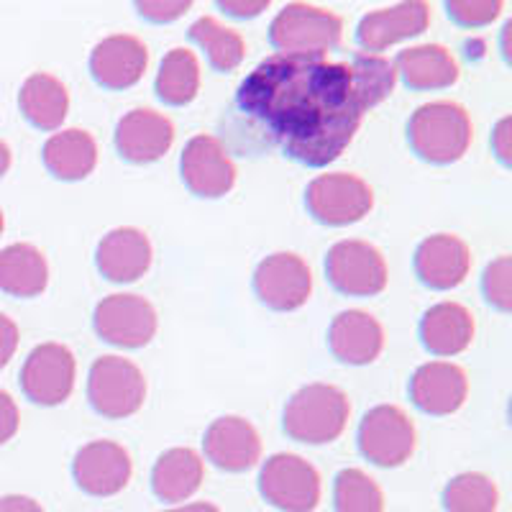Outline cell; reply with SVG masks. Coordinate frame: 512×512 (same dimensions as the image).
Returning <instances> with one entry per match:
<instances>
[{
    "mask_svg": "<svg viewBox=\"0 0 512 512\" xmlns=\"http://www.w3.org/2000/svg\"><path fill=\"white\" fill-rule=\"evenodd\" d=\"M77 379V361L70 346L49 341L39 344L21 367V390L34 405L57 408L70 400Z\"/></svg>",
    "mask_w": 512,
    "mask_h": 512,
    "instance_id": "8fae6325",
    "label": "cell"
},
{
    "mask_svg": "<svg viewBox=\"0 0 512 512\" xmlns=\"http://www.w3.org/2000/svg\"><path fill=\"white\" fill-rule=\"evenodd\" d=\"M88 400L98 415L123 420L139 413L146 400V377L126 356H100L88 374Z\"/></svg>",
    "mask_w": 512,
    "mask_h": 512,
    "instance_id": "5b68a950",
    "label": "cell"
},
{
    "mask_svg": "<svg viewBox=\"0 0 512 512\" xmlns=\"http://www.w3.org/2000/svg\"><path fill=\"white\" fill-rule=\"evenodd\" d=\"M259 492L282 512H313L320 505L323 484L308 459L297 454H274L262 464Z\"/></svg>",
    "mask_w": 512,
    "mask_h": 512,
    "instance_id": "ba28073f",
    "label": "cell"
},
{
    "mask_svg": "<svg viewBox=\"0 0 512 512\" xmlns=\"http://www.w3.org/2000/svg\"><path fill=\"white\" fill-rule=\"evenodd\" d=\"M326 277L346 297H377L390 282L384 254L369 241H338L326 254Z\"/></svg>",
    "mask_w": 512,
    "mask_h": 512,
    "instance_id": "52a82bcc",
    "label": "cell"
},
{
    "mask_svg": "<svg viewBox=\"0 0 512 512\" xmlns=\"http://www.w3.org/2000/svg\"><path fill=\"white\" fill-rule=\"evenodd\" d=\"M180 172L187 190L208 200L228 195L239 177L228 149L213 134H198L187 141L180 157Z\"/></svg>",
    "mask_w": 512,
    "mask_h": 512,
    "instance_id": "4fadbf2b",
    "label": "cell"
},
{
    "mask_svg": "<svg viewBox=\"0 0 512 512\" xmlns=\"http://www.w3.org/2000/svg\"><path fill=\"white\" fill-rule=\"evenodd\" d=\"M328 349L341 364H372L384 351L382 323L367 310H344L328 326Z\"/></svg>",
    "mask_w": 512,
    "mask_h": 512,
    "instance_id": "7402d4cb",
    "label": "cell"
},
{
    "mask_svg": "<svg viewBox=\"0 0 512 512\" xmlns=\"http://www.w3.org/2000/svg\"><path fill=\"white\" fill-rule=\"evenodd\" d=\"M497 505H500V489L482 472L459 474L443 489L446 512H497Z\"/></svg>",
    "mask_w": 512,
    "mask_h": 512,
    "instance_id": "1f68e13d",
    "label": "cell"
},
{
    "mask_svg": "<svg viewBox=\"0 0 512 512\" xmlns=\"http://www.w3.org/2000/svg\"><path fill=\"white\" fill-rule=\"evenodd\" d=\"M154 93L164 105L185 108L200 93V62L187 47H175L164 54L159 64Z\"/></svg>",
    "mask_w": 512,
    "mask_h": 512,
    "instance_id": "f1b7e54d",
    "label": "cell"
},
{
    "mask_svg": "<svg viewBox=\"0 0 512 512\" xmlns=\"http://www.w3.org/2000/svg\"><path fill=\"white\" fill-rule=\"evenodd\" d=\"M49 285V262L34 244H11L0 251V292L11 297L41 295Z\"/></svg>",
    "mask_w": 512,
    "mask_h": 512,
    "instance_id": "83f0119b",
    "label": "cell"
},
{
    "mask_svg": "<svg viewBox=\"0 0 512 512\" xmlns=\"http://www.w3.org/2000/svg\"><path fill=\"white\" fill-rule=\"evenodd\" d=\"M349 72L351 85H354V93L359 98L364 113L395 93V62L382 57V54H356L349 62Z\"/></svg>",
    "mask_w": 512,
    "mask_h": 512,
    "instance_id": "4dcf8cb0",
    "label": "cell"
},
{
    "mask_svg": "<svg viewBox=\"0 0 512 512\" xmlns=\"http://www.w3.org/2000/svg\"><path fill=\"white\" fill-rule=\"evenodd\" d=\"M510 31H512V21H507L505 29H502V54H505V59H510V49H507V39H510Z\"/></svg>",
    "mask_w": 512,
    "mask_h": 512,
    "instance_id": "ee69618b",
    "label": "cell"
},
{
    "mask_svg": "<svg viewBox=\"0 0 512 512\" xmlns=\"http://www.w3.org/2000/svg\"><path fill=\"white\" fill-rule=\"evenodd\" d=\"M254 292L269 310L292 313L313 295V272L295 251H274L256 267Z\"/></svg>",
    "mask_w": 512,
    "mask_h": 512,
    "instance_id": "7c38bea8",
    "label": "cell"
},
{
    "mask_svg": "<svg viewBox=\"0 0 512 512\" xmlns=\"http://www.w3.org/2000/svg\"><path fill=\"white\" fill-rule=\"evenodd\" d=\"M484 300L500 313L512 310V259L507 254L489 262L482 277Z\"/></svg>",
    "mask_w": 512,
    "mask_h": 512,
    "instance_id": "836d02e7",
    "label": "cell"
},
{
    "mask_svg": "<svg viewBox=\"0 0 512 512\" xmlns=\"http://www.w3.org/2000/svg\"><path fill=\"white\" fill-rule=\"evenodd\" d=\"M192 8L190 0H139L136 11L152 24H172Z\"/></svg>",
    "mask_w": 512,
    "mask_h": 512,
    "instance_id": "d590c367",
    "label": "cell"
},
{
    "mask_svg": "<svg viewBox=\"0 0 512 512\" xmlns=\"http://www.w3.org/2000/svg\"><path fill=\"white\" fill-rule=\"evenodd\" d=\"M11 162H13L11 146H8L6 141H0V177L6 175L8 169H11Z\"/></svg>",
    "mask_w": 512,
    "mask_h": 512,
    "instance_id": "7bdbcfd3",
    "label": "cell"
},
{
    "mask_svg": "<svg viewBox=\"0 0 512 512\" xmlns=\"http://www.w3.org/2000/svg\"><path fill=\"white\" fill-rule=\"evenodd\" d=\"M305 208L323 226H351L369 216V210L374 208V192L359 175L328 172L308 185Z\"/></svg>",
    "mask_w": 512,
    "mask_h": 512,
    "instance_id": "8992f818",
    "label": "cell"
},
{
    "mask_svg": "<svg viewBox=\"0 0 512 512\" xmlns=\"http://www.w3.org/2000/svg\"><path fill=\"white\" fill-rule=\"evenodd\" d=\"M492 152L500 159L502 167L512 164V118L505 116L492 128Z\"/></svg>",
    "mask_w": 512,
    "mask_h": 512,
    "instance_id": "74e56055",
    "label": "cell"
},
{
    "mask_svg": "<svg viewBox=\"0 0 512 512\" xmlns=\"http://www.w3.org/2000/svg\"><path fill=\"white\" fill-rule=\"evenodd\" d=\"M72 474L82 492L93 497H113L128 487L134 477V461L116 441H90L72 461Z\"/></svg>",
    "mask_w": 512,
    "mask_h": 512,
    "instance_id": "5bb4252c",
    "label": "cell"
},
{
    "mask_svg": "<svg viewBox=\"0 0 512 512\" xmlns=\"http://www.w3.org/2000/svg\"><path fill=\"white\" fill-rule=\"evenodd\" d=\"M361 456L382 469H395L410 461L418 446V431L410 415L397 405H377L359 423Z\"/></svg>",
    "mask_w": 512,
    "mask_h": 512,
    "instance_id": "30bf717a",
    "label": "cell"
},
{
    "mask_svg": "<svg viewBox=\"0 0 512 512\" xmlns=\"http://www.w3.org/2000/svg\"><path fill=\"white\" fill-rule=\"evenodd\" d=\"M21 428V413L18 405L6 390H0V446L11 441Z\"/></svg>",
    "mask_w": 512,
    "mask_h": 512,
    "instance_id": "8d00e7d4",
    "label": "cell"
},
{
    "mask_svg": "<svg viewBox=\"0 0 512 512\" xmlns=\"http://www.w3.org/2000/svg\"><path fill=\"white\" fill-rule=\"evenodd\" d=\"M175 144V123L154 108H134L118 121L116 149L131 164H154Z\"/></svg>",
    "mask_w": 512,
    "mask_h": 512,
    "instance_id": "44dd1931",
    "label": "cell"
},
{
    "mask_svg": "<svg viewBox=\"0 0 512 512\" xmlns=\"http://www.w3.org/2000/svg\"><path fill=\"white\" fill-rule=\"evenodd\" d=\"M333 507L336 512H384V492L367 472L349 466L336 474Z\"/></svg>",
    "mask_w": 512,
    "mask_h": 512,
    "instance_id": "d6a6232c",
    "label": "cell"
},
{
    "mask_svg": "<svg viewBox=\"0 0 512 512\" xmlns=\"http://www.w3.org/2000/svg\"><path fill=\"white\" fill-rule=\"evenodd\" d=\"M192 44L205 52V59L216 72L239 70L246 57V41L239 31L223 26L218 18L203 16L187 31Z\"/></svg>",
    "mask_w": 512,
    "mask_h": 512,
    "instance_id": "f546056e",
    "label": "cell"
},
{
    "mask_svg": "<svg viewBox=\"0 0 512 512\" xmlns=\"http://www.w3.org/2000/svg\"><path fill=\"white\" fill-rule=\"evenodd\" d=\"M431 6L423 0H408L390 8L367 13L359 21L356 41L364 54H382L384 49L395 47L400 41L413 39L431 26Z\"/></svg>",
    "mask_w": 512,
    "mask_h": 512,
    "instance_id": "e0dca14e",
    "label": "cell"
},
{
    "mask_svg": "<svg viewBox=\"0 0 512 512\" xmlns=\"http://www.w3.org/2000/svg\"><path fill=\"white\" fill-rule=\"evenodd\" d=\"M18 341H21L18 326L8 315L0 313V369L8 367V361L13 359V354L18 349Z\"/></svg>",
    "mask_w": 512,
    "mask_h": 512,
    "instance_id": "f35d334b",
    "label": "cell"
},
{
    "mask_svg": "<svg viewBox=\"0 0 512 512\" xmlns=\"http://www.w3.org/2000/svg\"><path fill=\"white\" fill-rule=\"evenodd\" d=\"M344 21L328 8L287 3L269 24V44L287 57H326L341 44Z\"/></svg>",
    "mask_w": 512,
    "mask_h": 512,
    "instance_id": "277c9868",
    "label": "cell"
},
{
    "mask_svg": "<svg viewBox=\"0 0 512 512\" xmlns=\"http://www.w3.org/2000/svg\"><path fill=\"white\" fill-rule=\"evenodd\" d=\"M162 512H221V510H218L213 502H187V505H175Z\"/></svg>",
    "mask_w": 512,
    "mask_h": 512,
    "instance_id": "b9f144b4",
    "label": "cell"
},
{
    "mask_svg": "<svg viewBox=\"0 0 512 512\" xmlns=\"http://www.w3.org/2000/svg\"><path fill=\"white\" fill-rule=\"evenodd\" d=\"M149 67V47L139 36L113 34L98 41L90 54V75L105 90H128L139 85Z\"/></svg>",
    "mask_w": 512,
    "mask_h": 512,
    "instance_id": "d6986e66",
    "label": "cell"
},
{
    "mask_svg": "<svg viewBox=\"0 0 512 512\" xmlns=\"http://www.w3.org/2000/svg\"><path fill=\"white\" fill-rule=\"evenodd\" d=\"M395 70L410 90H446L459 82V62L443 44H418L397 54Z\"/></svg>",
    "mask_w": 512,
    "mask_h": 512,
    "instance_id": "d4e9b609",
    "label": "cell"
},
{
    "mask_svg": "<svg viewBox=\"0 0 512 512\" xmlns=\"http://www.w3.org/2000/svg\"><path fill=\"white\" fill-rule=\"evenodd\" d=\"M236 103L305 167L336 162L364 118L349 64L320 57L272 54L246 75Z\"/></svg>",
    "mask_w": 512,
    "mask_h": 512,
    "instance_id": "6da1fadb",
    "label": "cell"
},
{
    "mask_svg": "<svg viewBox=\"0 0 512 512\" xmlns=\"http://www.w3.org/2000/svg\"><path fill=\"white\" fill-rule=\"evenodd\" d=\"M18 108L39 131H57L70 113V90L59 77L49 72H34L21 85Z\"/></svg>",
    "mask_w": 512,
    "mask_h": 512,
    "instance_id": "4316f807",
    "label": "cell"
},
{
    "mask_svg": "<svg viewBox=\"0 0 512 512\" xmlns=\"http://www.w3.org/2000/svg\"><path fill=\"white\" fill-rule=\"evenodd\" d=\"M203 451L205 459L223 472H249L262 459V436L241 415H223L208 425Z\"/></svg>",
    "mask_w": 512,
    "mask_h": 512,
    "instance_id": "9a60e30c",
    "label": "cell"
},
{
    "mask_svg": "<svg viewBox=\"0 0 512 512\" xmlns=\"http://www.w3.org/2000/svg\"><path fill=\"white\" fill-rule=\"evenodd\" d=\"M351 418V400L341 387L326 382L305 384L287 400L282 428L297 443L323 446L344 436Z\"/></svg>",
    "mask_w": 512,
    "mask_h": 512,
    "instance_id": "7a4b0ae2",
    "label": "cell"
},
{
    "mask_svg": "<svg viewBox=\"0 0 512 512\" xmlns=\"http://www.w3.org/2000/svg\"><path fill=\"white\" fill-rule=\"evenodd\" d=\"M93 326L105 344L118 349H144L157 336L159 315L144 295L113 292L95 308Z\"/></svg>",
    "mask_w": 512,
    "mask_h": 512,
    "instance_id": "9c48e42d",
    "label": "cell"
},
{
    "mask_svg": "<svg viewBox=\"0 0 512 512\" xmlns=\"http://www.w3.org/2000/svg\"><path fill=\"white\" fill-rule=\"evenodd\" d=\"M205 479L203 456L190 446H177L164 451L152 469V489L162 502L185 505Z\"/></svg>",
    "mask_w": 512,
    "mask_h": 512,
    "instance_id": "484cf974",
    "label": "cell"
},
{
    "mask_svg": "<svg viewBox=\"0 0 512 512\" xmlns=\"http://www.w3.org/2000/svg\"><path fill=\"white\" fill-rule=\"evenodd\" d=\"M408 141L423 162L454 164L464 159L474 141L472 116L454 100L425 103L410 116Z\"/></svg>",
    "mask_w": 512,
    "mask_h": 512,
    "instance_id": "3957f363",
    "label": "cell"
},
{
    "mask_svg": "<svg viewBox=\"0 0 512 512\" xmlns=\"http://www.w3.org/2000/svg\"><path fill=\"white\" fill-rule=\"evenodd\" d=\"M0 512H44V507L26 495L0 497Z\"/></svg>",
    "mask_w": 512,
    "mask_h": 512,
    "instance_id": "60d3db41",
    "label": "cell"
},
{
    "mask_svg": "<svg viewBox=\"0 0 512 512\" xmlns=\"http://www.w3.org/2000/svg\"><path fill=\"white\" fill-rule=\"evenodd\" d=\"M41 162L62 182H80L98 167V141L85 128H62L41 149Z\"/></svg>",
    "mask_w": 512,
    "mask_h": 512,
    "instance_id": "cb8c5ba5",
    "label": "cell"
},
{
    "mask_svg": "<svg viewBox=\"0 0 512 512\" xmlns=\"http://www.w3.org/2000/svg\"><path fill=\"white\" fill-rule=\"evenodd\" d=\"M477 323L466 305L443 300L428 308L420 320V341L433 356H459L474 341Z\"/></svg>",
    "mask_w": 512,
    "mask_h": 512,
    "instance_id": "603a6c76",
    "label": "cell"
},
{
    "mask_svg": "<svg viewBox=\"0 0 512 512\" xmlns=\"http://www.w3.org/2000/svg\"><path fill=\"white\" fill-rule=\"evenodd\" d=\"M154 262L152 239L141 228L121 226L113 228L100 239L95 249V264L98 272L108 282L128 285V282L141 280Z\"/></svg>",
    "mask_w": 512,
    "mask_h": 512,
    "instance_id": "ffe728a7",
    "label": "cell"
},
{
    "mask_svg": "<svg viewBox=\"0 0 512 512\" xmlns=\"http://www.w3.org/2000/svg\"><path fill=\"white\" fill-rule=\"evenodd\" d=\"M3 228H6V218H3V210H0V236H3Z\"/></svg>",
    "mask_w": 512,
    "mask_h": 512,
    "instance_id": "f6af8a7d",
    "label": "cell"
},
{
    "mask_svg": "<svg viewBox=\"0 0 512 512\" xmlns=\"http://www.w3.org/2000/svg\"><path fill=\"white\" fill-rule=\"evenodd\" d=\"M505 3L500 0H451L446 3L448 18L461 29H484L500 18Z\"/></svg>",
    "mask_w": 512,
    "mask_h": 512,
    "instance_id": "e575fe53",
    "label": "cell"
},
{
    "mask_svg": "<svg viewBox=\"0 0 512 512\" xmlns=\"http://www.w3.org/2000/svg\"><path fill=\"white\" fill-rule=\"evenodd\" d=\"M469 397V377L454 361H428L410 379V400L433 418H446L464 408Z\"/></svg>",
    "mask_w": 512,
    "mask_h": 512,
    "instance_id": "ac0fdd59",
    "label": "cell"
},
{
    "mask_svg": "<svg viewBox=\"0 0 512 512\" xmlns=\"http://www.w3.org/2000/svg\"><path fill=\"white\" fill-rule=\"evenodd\" d=\"M413 267L425 287L454 290L472 272V249L456 233H433L415 249Z\"/></svg>",
    "mask_w": 512,
    "mask_h": 512,
    "instance_id": "2e32d148",
    "label": "cell"
},
{
    "mask_svg": "<svg viewBox=\"0 0 512 512\" xmlns=\"http://www.w3.org/2000/svg\"><path fill=\"white\" fill-rule=\"evenodd\" d=\"M221 11H226L233 18H254L269 8V0H256V3H244V0H221Z\"/></svg>",
    "mask_w": 512,
    "mask_h": 512,
    "instance_id": "ab89813d",
    "label": "cell"
}]
</instances>
